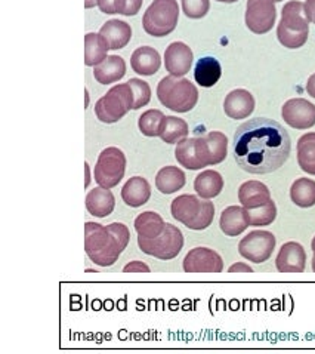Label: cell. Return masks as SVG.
Returning a JSON list of instances; mask_svg holds the SVG:
<instances>
[{"label": "cell", "instance_id": "f35d334b", "mask_svg": "<svg viewBox=\"0 0 315 354\" xmlns=\"http://www.w3.org/2000/svg\"><path fill=\"white\" fill-rule=\"evenodd\" d=\"M128 83L133 92V110H140L141 107H145L151 100V89L149 83L141 79H129Z\"/></svg>", "mask_w": 315, "mask_h": 354}, {"label": "cell", "instance_id": "8fae6325", "mask_svg": "<svg viewBox=\"0 0 315 354\" xmlns=\"http://www.w3.org/2000/svg\"><path fill=\"white\" fill-rule=\"evenodd\" d=\"M222 270V258L213 249L194 248L184 258L185 273H220Z\"/></svg>", "mask_w": 315, "mask_h": 354}, {"label": "cell", "instance_id": "e0dca14e", "mask_svg": "<svg viewBox=\"0 0 315 354\" xmlns=\"http://www.w3.org/2000/svg\"><path fill=\"white\" fill-rule=\"evenodd\" d=\"M99 35L107 41L110 49L117 50L123 49L131 41L132 28L122 19H110L101 27Z\"/></svg>", "mask_w": 315, "mask_h": 354}, {"label": "cell", "instance_id": "b9f144b4", "mask_svg": "<svg viewBox=\"0 0 315 354\" xmlns=\"http://www.w3.org/2000/svg\"><path fill=\"white\" fill-rule=\"evenodd\" d=\"M228 272H229V273H254V270H251V268H250L247 264H245V263H237V264H234V266H231Z\"/></svg>", "mask_w": 315, "mask_h": 354}, {"label": "cell", "instance_id": "ab89813d", "mask_svg": "<svg viewBox=\"0 0 315 354\" xmlns=\"http://www.w3.org/2000/svg\"><path fill=\"white\" fill-rule=\"evenodd\" d=\"M210 9L209 0H182L184 14L191 19H200L207 15Z\"/></svg>", "mask_w": 315, "mask_h": 354}, {"label": "cell", "instance_id": "44dd1931", "mask_svg": "<svg viewBox=\"0 0 315 354\" xmlns=\"http://www.w3.org/2000/svg\"><path fill=\"white\" fill-rule=\"evenodd\" d=\"M280 24L292 31H309V19L305 12V3L292 0L283 6Z\"/></svg>", "mask_w": 315, "mask_h": 354}, {"label": "cell", "instance_id": "ac0fdd59", "mask_svg": "<svg viewBox=\"0 0 315 354\" xmlns=\"http://www.w3.org/2000/svg\"><path fill=\"white\" fill-rule=\"evenodd\" d=\"M131 66L141 76H153L160 70V54L151 46H141L131 57Z\"/></svg>", "mask_w": 315, "mask_h": 354}, {"label": "cell", "instance_id": "1f68e13d", "mask_svg": "<svg viewBox=\"0 0 315 354\" xmlns=\"http://www.w3.org/2000/svg\"><path fill=\"white\" fill-rule=\"evenodd\" d=\"M188 132H190V128H188V123L184 119L175 118V116H166L160 138L167 144H176L181 140L187 138Z\"/></svg>", "mask_w": 315, "mask_h": 354}, {"label": "cell", "instance_id": "484cf974", "mask_svg": "<svg viewBox=\"0 0 315 354\" xmlns=\"http://www.w3.org/2000/svg\"><path fill=\"white\" fill-rule=\"evenodd\" d=\"M200 207H202V202L197 196L182 194V196H178L175 201H172L171 212L176 221H180L185 225L187 223L194 220L198 211H200Z\"/></svg>", "mask_w": 315, "mask_h": 354}, {"label": "cell", "instance_id": "cb8c5ba5", "mask_svg": "<svg viewBox=\"0 0 315 354\" xmlns=\"http://www.w3.org/2000/svg\"><path fill=\"white\" fill-rule=\"evenodd\" d=\"M222 76V67L213 57H203L197 61L194 68V79L203 88H212Z\"/></svg>", "mask_w": 315, "mask_h": 354}, {"label": "cell", "instance_id": "7402d4cb", "mask_svg": "<svg viewBox=\"0 0 315 354\" xmlns=\"http://www.w3.org/2000/svg\"><path fill=\"white\" fill-rule=\"evenodd\" d=\"M86 207L90 215L105 218L113 214L115 207L114 194L110 189H104V187H97L88 193L86 196Z\"/></svg>", "mask_w": 315, "mask_h": 354}, {"label": "cell", "instance_id": "7bdbcfd3", "mask_svg": "<svg viewBox=\"0 0 315 354\" xmlns=\"http://www.w3.org/2000/svg\"><path fill=\"white\" fill-rule=\"evenodd\" d=\"M305 12H307L309 23L315 24V0H307V2H305Z\"/></svg>", "mask_w": 315, "mask_h": 354}, {"label": "cell", "instance_id": "c3c4849f", "mask_svg": "<svg viewBox=\"0 0 315 354\" xmlns=\"http://www.w3.org/2000/svg\"><path fill=\"white\" fill-rule=\"evenodd\" d=\"M85 166H86V175H88V184H89V165L86 163ZM88 184H86V185H88Z\"/></svg>", "mask_w": 315, "mask_h": 354}, {"label": "cell", "instance_id": "7dc6e473", "mask_svg": "<svg viewBox=\"0 0 315 354\" xmlns=\"http://www.w3.org/2000/svg\"><path fill=\"white\" fill-rule=\"evenodd\" d=\"M311 248H312V252H314V255H315V237L312 239V243H311Z\"/></svg>", "mask_w": 315, "mask_h": 354}, {"label": "cell", "instance_id": "9a60e30c", "mask_svg": "<svg viewBox=\"0 0 315 354\" xmlns=\"http://www.w3.org/2000/svg\"><path fill=\"white\" fill-rule=\"evenodd\" d=\"M255 98L246 89H234L225 97L224 110L229 119H247L255 110Z\"/></svg>", "mask_w": 315, "mask_h": 354}, {"label": "cell", "instance_id": "ee69618b", "mask_svg": "<svg viewBox=\"0 0 315 354\" xmlns=\"http://www.w3.org/2000/svg\"><path fill=\"white\" fill-rule=\"evenodd\" d=\"M307 92L309 93V95L312 98H315V73L314 75L308 79V83H307Z\"/></svg>", "mask_w": 315, "mask_h": 354}, {"label": "cell", "instance_id": "ffe728a7", "mask_svg": "<svg viewBox=\"0 0 315 354\" xmlns=\"http://www.w3.org/2000/svg\"><path fill=\"white\" fill-rule=\"evenodd\" d=\"M151 187L142 176H133L122 189V199L131 207H140L150 201Z\"/></svg>", "mask_w": 315, "mask_h": 354}, {"label": "cell", "instance_id": "2e32d148", "mask_svg": "<svg viewBox=\"0 0 315 354\" xmlns=\"http://www.w3.org/2000/svg\"><path fill=\"white\" fill-rule=\"evenodd\" d=\"M219 227L224 234L229 237L240 236L250 227L249 209L245 206H228L224 212L220 214Z\"/></svg>", "mask_w": 315, "mask_h": 354}, {"label": "cell", "instance_id": "e575fe53", "mask_svg": "<svg viewBox=\"0 0 315 354\" xmlns=\"http://www.w3.org/2000/svg\"><path fill=\"white\" fill-rule=\"evenodd\" d=\"M206 141L209 145L210 159H212V166L224 162L228 154V138L222 132H209L206 135Z\"/></svg>", "mask_w": 315, "mask_h": 354}, {"label": "cell", "instance_id": "277c9868", "mask_svg": "<svg viewBox=\"0 0 315 354\" xmlns=\"http://www.w3.org/2000/svg\"><path fill=\"white\" fill-rule=\"evenodd\" d=\"M178 19L180 6L176 0H154L142 17V27L153 37H164L176 28Z\"/></svg>", "mask_w": 315, "mask_h": 354}, {"label": "cell", "instance_id": "4dcf8cb0", "mask_svg": "<svg viewBox=\"0 0 315 354\" xmlns=\"http://www.w3.org/2000/svg\"><path fill=\"white\" fill-rule=\"evenodd\" d=\"M290 199L299 207H311L315 205V181L309 178H298L290 187Z\"/></svg>", "mask_w": 315, "mask_h": 354}, {"label": "cell", "instance_id": "681fc988", "mask_svg": "<svg viewBox=\"0 0 315 354\" xmlns=\"http://www.w3.org/2000/svg\"><path fill=\"white\" fill-rule=\"evenodd\" d=\"M312 270H314V273H315V255L312 258Z\"/></svg>", "mask_w": 315, "mask_h": 354}, {"label": "cell", "instance_id": "60d3db41", "mask_svg": "<svg viewBox=\"0 0 315 354\" xmlns=\"http://www.w3.org/2000/svg\"><path fill=\"white\" fill-rule=\"evenodd\" d=\"M124 273H150V267L142 261H132L123 268Z\"/></svg>", "mask_w": 315, "mask_h": 354}, {"label": "cell", "instance_id": "8d00e7d4", "mask_svg": "<svg viewBox=\"0 0 315 354\" xmlns=\"http://www.w3.org/2000/svg\"><path fill=\"white\" fill-rule=\"evenodd\" d=\"M308 33H309V31H292L286 27H283L281 24H278L277 39L285 48L298 49V48H302L303 45L307 44Z\"/></svg>", "mask_w": 315, "mask_h": 354}, {"label": "cell", "instance_id": "bcb514c9", "mask_svg": "<svg viewBox=\"0 0 315 354\" xmlns=\"http://www.w3.org/2000/svg\"><path fill=\"white\" fill-rule=\"evenodd\" d=\"M216 2H222V3H234V2H238V0H216Z\"/></svg>", "mask_w": 315, "mask_h": 354}, {"label": "cell", "instance_id": "f546056e", "mask_svg": "<svg viewBox=\"0 0 315 354\" xmlns=\"http://www.w3.org/2000/svg\"><path fill=\"white\" fill-rule=\"evenodd\" d=\"M298 163L303 172L315 175V132H308L299 138Z\"/></svg>", "mask_w": 315, "mask_h": 354}, {"label": "cell", "instance_id": "7c38bea8", "mask_svg": "<svg viewBox=\"0 0 315 354\" xmlns=\"http://www.w3.org/2000/svg\"><path fill=\"white\" fill-rule=\"evenodd\" d=\"M281 116L292 128L309 129L315 124V106L308 100L292 98L283 106Z\"/></svg>", "mask_w": 315, "mask_h": 354}, {"label": "cell", "instance_id": "7a4b0ae2", "mask_svg": "<svg viewBox=\"0 0 315 354\" xmlns=\"http://www.w3.org/2000/svg\"><path fill=\"white\" fill-rule=\"evenodd\" d=\"M123 246L107 225L98 223H86L85 225V251L90 261L101 267H110L117 261L124 251Z\"/></svg>", "mask_w": 315, "mask_h": 354}, {"label": "cell", "instance_id": "836d02e7", "mask_svg": "<svg viewBox=\"0 0 315 354\" xmlns=\"http://www.w3.org/2000/svg\"><path fill=\"white\" fill-rule=\"evenodd\" d=\"M166 116L160 110H146L141 114L138 127L145 137H160Z\"/></svg>", "mask_w": 315, "mask_h": 354}, {"label": "cell", "instance_id": "d590c367", "mask_svg": "<svg viewBox=\"0 0 315 354\" xmlns=\"http://www.w3.org/2000/svg\"><path fill=\"white\" fill-rule=\"evenodd\" d=\"M250 216V225L251 227H264L274 223L277 218V206L276 203L269 201L265 205H262L255 209H249Z\"/></svg>", "mask_w": 315, "mask_h": 354}, {"label": "cell", "instance_id": "d6986e66", "mask_svg": "<svg viewBox=\"0 0 315 354\" xmlns=\"http://www.w3.org/2000/svg\"><path fill=\"white\" fill-rule=\"evenodd\" d=\"M238 201L246 209H255L271 201V192L260 181H247L238 189Z\"/></svg>", "mask_w": 315, "mask_h": 354}, {"label": "cell", "instance_id": "d4e9b609", "mask_svg": "<svg viewBox=\"0 0 315 354\" xmlns=\"http://www.w3.org/2000/svg\"><path fill=\"white\" fill-rule=\"evenodd\" d=\"M194 190L202 199H213L224 190V178L216 171H204L195 176Z\"/></svg>", "mask_w": 315, "mask_h": 354}, {"label": "cell", "instance_id": "4316f807", "mask_svg": "<svg viewBox=\"0 0 315 354\" xmlns=\"http://www.w3.org/2000/svg\"><path fill=\"white\" fill-rule=\"evenodd\" d=\"M187 183V176L182 169L176 166H164L155 176L157 190L163 194H172L181 190Z\"/></svg>", "mask_w": 315, "mask_h": 354}, {"label": "cell", "instance_id": "603a6c76", "mask_svg": "<svg viewBox=\"0 0 315 354\" xmlns=\"http://www.w3.org/2000/svg\"><path fill=\"white\" fill-rule=\"evenodd\" d=\"M126 75V62L119 55H110L93 68V76L101 85L119 82Z\"/></svg>", "mask_w": 315, "mask_h": 354}, {"label": "cell", "instance_id": "30bf717a", "mask_svg": "<svg viewBox=\"0 0 315 354\" xmlns=\"http://www.w3.org/2000/svg\"><path fill=\"white\" fill-rule=\"evenodd\" d=\"M246 26L255 35H265L277 19L276 0H247Z\"/></svg>", "mask_w": 315, "mask_h": 354}, {"label": "cell", "instance_id": "ba28073f", "mask_svg": "<svg viewBox=\"0 0 315 354\" xmlns=\"http://www.w3.org/2000/svg\"><path fill=\"white\" fill-rule=\"evenodd\" d=\"M175 158L184 168L198 171L212 165L206 137L184 138L176 145Z\"/></svg>", "mask_w": 315, "mask_h": 354}, {"label": "cell", "instance_id": "6da1fadb", "mask_svg": "<svg viewBox=\"0 0 315 354\" xmlns=\"http://www.w3.org/2000/svg\"><path fill=\"white\" fill-rule=\"evenodd\" d=\"M290 151V135L272 119H250L236 131L234 159L249 174L276 172L286 163Z\"/></svg>", "mask_w": 315, "mask_h": 354}, {"label": "cell", "instance_id": "5bb4252c", "mask_svg": "<svg viewBox=\"0 0 315 354\" xmlns=\"http://www.w3.org/2000/svg\"><path fill=\"white\" fill-rule=\"evenodd\" d=\"M280 273H303L307 267V252L298 242H287L281 246L276 259Z\"/></svg>", "mask_w": 315, "mask_h": 354}, {"label": "cell", "instance_id": "74e56055", "mask_svg": "<svg viewBox=\"0 0 315 354\" xmlns=\"http://www.w3.org/2000/svg\"><path fill=\"white\" fill-rule=\"evenodd\" d=\"M213 218H215V205H213V202H209L206 199L204 202H202L200 211H198L194 220L187 223L185 227L190 228V230H195V232L206 230V228L212 224Z\"/></svg>", "mask_w": 315, "mask_h": 354}, {"label": "cell", "instance_id": "f907efd6", "mask_svg": "<svg viewBox=\"0 0 315 354\" xmlns=\"http://www.w3.org/2000/svg\"><path fill=\"white\" fill-rule=\"evenodd\" d=\"M276 2H283V0H276Z\"/></svg>", "mask_w": 315, "mask_h": 354}, {"label": "cell", "instance_id": "4fadbf2b", "mask_svg": "<svg viewBox=\"0 0 315 354\" xmlns=\"http://www.w3.org/2000/svg\"><path fill=\"white\" fill-rule=\"evenodd\" d=\"M193 50L184 41H173L164 50V66L172 76L184 77L193 66Z\"/></svg>", "mask_w": 315, "mask_h": 354}, {"label": "cell", "instance_id": "5b68a950", "mask_svg": "<svg viewBox=\"0 0 315 354\" xmlns=\"http://www.w3.org/2000/svg\"><path fill=\"white\" fill-rule=\"evenodd\" d=\"M133 92L129 83L111 88L95 104V114L102 123H115L133 110Z\"/></svg>", "mask_w": 315, "mask_h": 354}, {"label": "cell", "instance_id": "f1b7e54d", "mask_svg": "<svg viewBox=\"0 0 315 354\" xmlns=\"http://www.w3.org/2000/svg\"><path fill=\"white\" fill-rule=\"evenodd\" d=\"M110 50L107 41L99 33H88L85 36V64L88 67H97L107 58Z\"/></svg>", "mask_w": 315, "mask_h": 354}, {"label": "cell", "instance_id": "3957f363", "mask_svg": "<svg viewBox=\"0 0 315 354\" xmlns=\"http://www.w3.org/2000/svg\"><path fill=\"white\" fill-rule=\"evenodd\" d=\"M159 101L172 111L188 113L191 111L198 101V91L188 79L166 76L157 85Z\"/></svg>", "mask_w": 315, "mask_h": 354}, {"label": "cell", "instance_id": "52a82bcc", "mask_svg": "<svg viewBox=\"0 0 315 354\" xmlns=\"http://www.w3.org/2000/svg\"><path fill=\"white\" fill-rule=\"evenodd\" d=\"M126 171V156L117 147H107L98 156L95 165V181L104 189H113L124 176Z\"/></svg>", "mask_w": 315, "mask_h": 354}, {"label": "cell", "instance_id": "8992f818", "mask_svg": "<svg viewBox=\"0 0 315 354\" xmlns=\"http://www.w3.org/2000/svg\"><path fill=\"white\" fill-rule=\"evenodd\" d=\"M138 246L146 255L159 258L162 261H169L180 255L184 246V236L176 225L166 224L164 232L159 237L144 239L138 236Z\"/></svg>", "mask_w": 315, "mask_h": 354}, {"label": "cell", "instance_id": "83f0119b", "mask_svg": "<svg viewBox=\"0 0 315 354\" xmlns=\"http://www.w3.org/2000/svg\"><path fill=\"white\" fill-rule=\"evenodd\" d=\"M166 228V223L163 218L153 211L142 212L135 220V230L140 237L144 239H155L159 237Z\"/></svg>", "mask_w": 315, "mask_h": 354}, {"label": "cell", "instance_id": "d6a6232c", "mask_svg": "<svg viewBox=\"0 0 315 354\" xmlns=\"http://www.w3.org/2000/svg\"><path fill=\"white\" fill-rule=\"evenodd\" d=\"M98 6L104 14H120L124 17H133L140 12L142 0H98Z\"/></svg>", "mask_w": 315, "mask_h": 354}, {"label": "cell", "instance_id": "f6af8a7d", "mask_svg": "<svg viewBox=\"0 0 315 354\" xmlns=\"http://www.w3.org/2000/svg\"><path fill=\"white\" fill-rule=\"evenodd\" d=\"M98 6V0H85V8L90 9V8H95Z\"/></svg>", "mask_w": 315, "mask_h": 354}, {"label": "cell", "instance_id": "9c48e42d", "mask_svg": "<svg viewBox=\"0 0 315 354\" xmlns=\"http://www.w3.org/2000/svg\"><path fill=\"white\" fill-rule=\"evenodd\" d=\"M276 249V237L265 230H255L241 239L238 243L240 255L247 261L262 264L268 261Z\"/></svg>", "mask_w": 315, "mask_h": 354}]
</instances>
